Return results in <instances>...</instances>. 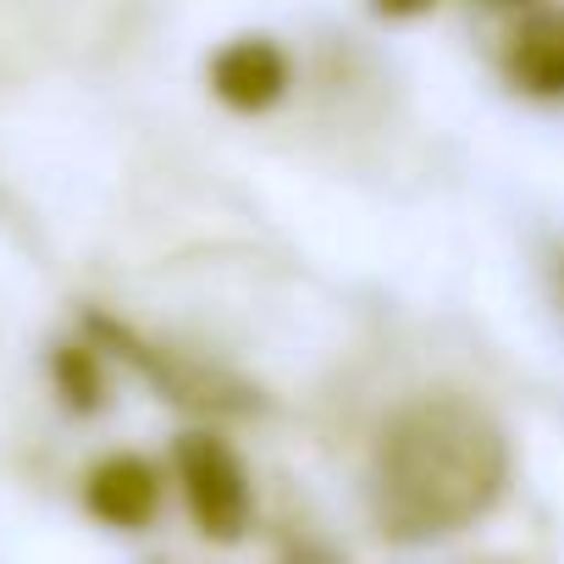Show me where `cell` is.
Wrapping results in <instances>:
<instances>
[{
    "mask_svg": "<svg viewBox=\"0 0 564 564\" xmlns=\"http://www.w3.org/2000/svg\"><path fill=\"white\" fill-rule=\"evenodd\" d=\"M509 487V437L465 393L410 399L371 454V520L393 542L476 525Z\"/></svg>",
    "mask_w": 564,
    "mask_h": 564,
    "instance_id": "6da1fadb",
    "label": "cell"
},
{
    "mask_svg": "<svg viewBox=\"0 0 564 564\" xmlns=\"http://www.w3.org/2000/svg\"><path fill=\"white\" fill-rule=\"evenodd\" d=\"M172 470H177V487H183L194 525L210 542H238L249 531L254 487H249V470L232 454V443H221L216 432H183L172 448Z\"/></svg>",
    "mask_w": 564,
    "mask_h": 564,
    "instance_id": "7a4b0ae2",
    "label": "cell"
},
{
    "mask_svg": "<svg viewBox=\"0 0 564 564\" xmlns=\"http://www.w3.org/2000/svg\"><path fill=\"white\" fill-rule=\"evenodd\" d=\"M289 78H294V67L282 56V45L260 40V34L221 45L210 62V95L232 111H271L289 95Z\"/></svg>",
    "mask_w": 564,
    "mask_h": 564,
    "instance_id": "3957f363",
    "label": "cell"
},
{
    "mask_svg": "<svg viewBox=\"0 0 564 564\" xmlns=\"http://www.w3.org/2000/svg\"><path fill=\"white\" fill-rule=\"evenodd\" d=\"M84 509L100 525L117 531H144L161 514V470L144 454H106L84 476Z\"/></svg>",
    "mask_w": 564,
    "mask_h": 564,
    "instance_id": "277c9868",
    "label": "cell"
},
{
    "mask_svg": "<svg viewBox=\"0 0 564 564\" xmlns=\"http://www.w3.org/2000/svg\"><path fill=\"white\" fill-rule=\"evenodd\" d=\"M503 73L514 89H525L536 100H558L564 95V12L525 18L503 51Z\"/></svg>",
    "mask_w": 564,
    "mask_h": 564,
    "instance_id": "5b68a950",
    "label": "cell"
},
{
    "mask_svg": "<svg viewBox=\"0 0 564 564\" xmlns=\"http://www.w3.org/2000/svg\"><path fill=\"white\" fill-rule=\"evenodd\" d=\"M56 388H62L67 410H78V415H95L106 404V371L89 349H62L56 355Z\"/></svg>",
    "mask_w": 564,
    "mask_h": 564,
    "instance_id": "8992f818",
    "label": "cell"
},
{
    "mask_svg": "<svg viewBox=\"0 0 564 564\" xmlns=\"http://www.w3.org/2000/svg\"><path fill=\"white\" fill-rule=\"evenodd\" d=\"M276 564H344L327 542H316V536H294V542H282V558Z\"/></svg>",
    "mask_w": 564,
    "mask_h": 564,
    "instance_id": "52a82bcc",
    "label": "cell"
},
{
    "mask_svg": "<svg viewBox=\"0 0 564 564\" xmlns=\"http://www.w3.org/2000/svg\"><path fill=\"white\" fill-rule=\"evenodd\" d=\"M371 7H377L382 18H421L432 0H371Z\"/></svg>",
    "mask_w": 564,
    "mask_h": 564,
    "instance_id": "ba28073f",
    "label": "cell"
},
{
    "mask_svg": "<svg viewBox=\"0 0 564 564\" xmlns=\"http://www.w3.org/2000/svg\"><path fill=\"white\" fill-rule=\"evenodd\" d=\"M492 7H525V0H492Z\"/></svg>",
    "mask_w": 564,
    "mask_h": 564,
    "instance_id": "9c48e42d",
    "label": "cell"
}]
</instances>
